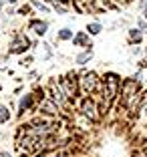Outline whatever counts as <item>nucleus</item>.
Segmentation results:
<instances>
[{
  "mask_svg": "<svg viewBox=\"0 0 147 157\" xmlns=\"http://www.w3.org/2000/svg\"><path fill=\"white\" fill-rule=\"evenodd\" d=\"M83 111H85V115H89V117H91V119H95V117H97V109H95V103H93L91 101V99H85V101H83Z\"/></svg>",
  "mask_w": 147,
  "mask_h": 157,
  "instance_id": "nucleus-1",
  "label": "nucleus"
},
{
  "mask_svg": "<svg viewBox=\"0 0 147 157\" xmlns=\"http://www.w3.org/2000/svg\"><path fill=\"white\" fill-rule=\"evenodd\" d=\"M24 48H28V40L20 36L18 40H16V42L12 44V48H10V51H12V52H20V51H24Z\"/></svg>",
  "mask_w": 147,
  "mask_h": 157,
  "instance_id": "nucleus-2",
  "label": "nucleus"
},
{
  "mask_svg": "<svg viewBox=\"0 0 147 157\" xmlns=\"http://www.w3.org/2000/svg\"><path fill=\"white\" fill-rule=\"evenodd\" d=\"M30 28H34V33H37V34H44V33H46V22L32 20V22H30Z\"/></svg>",
  "mask_w": 147,
  "mask_h": 157,
  "instance_id": "nucleus-3",
  "label": "nucleus"
},
{
  "mask_svg": "<svg viewBox=\"0 0 147 157\" xmlns=\"http://www.w3.org/2000/svg\"><path fill=\"white\" fill-rule=\"evenodd\" d=\"M95 75H85V91H93L95 89V85H97V81H95Z\"/></svg>",
  "mask_w": 147,
  "mask_h": 157,
  "instance_id": "nucleus-4",
  "label": "nucleus"
},
{
  "mask_svg": "<svg viewBox=\"0 0 147 157\" xmlns=\"http://www.w3.org/2000/svg\"><path fill=\"white\" fill-rule=\"evenodd\" d=\"M75 44L85 46V44H87V34H85V33H79L77 36H75Z\"/></svg>",
  "mask_w": 147,
  "mask_h": 157,
  "instance_id": "nucleus-5",
  "label": "nucleus"
},
{
  "mask_svg": "<svg viewBox=\"0 0 147 157\" xmlns=\"http://www.w3.org/2000/svg\"><path fill=\"white\" fill-rule=\"evenodd\" d=\"M89 59H91V51L83 52V55H79V56H77V63H79V65H85V63H87Z\"/></svg>",
  "mask_w": 147,
  "mask_h": 157,
  "instance_id": "nucleus-6",
  "label": "nucleus"
},
{
  "mask_svg": "<svg viewBox=\"0 0 147 157\" xmlns=\"http://www.w3.org/2000/svg\"><path fill=\"white\" fill-rule=\"evenodd\" d=\"M89 30H91V34H99L101 33V24H97V22L89 24Z\"/></svg>",
  "mask_w": 147,
  "mask_h": 157,
  "instance_id": "nucleus-7",
  "label": "nucleus"
},
{
  "mask_svg": "<svg viewBox=\"0 0 147 157\" xmlns=\"http://www.w3.org/2000/svg\"><path fill=\"white\" fill-rule=\"evenodd\" d=\"M129 38H131L133 42H137V40H141V34H139L137 30H131V33H129Z\"/></svg>",
  "mask_w": 147,
  "mask_h": 157,
  "instance_id": "nucleus-8",
  "label": "nucleus"
},
{
  "mask_svg": "<svg viewBox=\"0 0 147 157\" xmlns=\"http://www.w3.org/2000/svg\"><path fill=\"white\" fill-rule=\"evenodd\" d=\"M59 38H60V40H67V38H71V33H69V30H60Z\"/></svg>",
  "mask_w": 147,
  "mask_h": 157,
  "instance_id": "nucleus-9",
  "label": "nucleus"
},
{
  "mask_svg": "<svg viewBox=\"0 0 147 157\" xmlns=\"http://www.w3.org/2000/svg\"><path fill=\"white\" fill-rule=\"evenodd\" d=\"M6 119H8V111L4 107H0V121H6Z\"/></svg>",
  "mask_w": 147,
  "mask_h": 157,
  "instance_id": "nucleus-10",
  "label": "nucleus"
},
{
  "mask_svg": "<svg viewBox=\"0 0 147 157\" xmlns=\"http://www.w3.org/2000/svg\"><path fill=\"white\" fill-rule=\"evenodd\" d=\"M30 105V97H26V99H22V103H20V111H24L26 107Z\"/></svg>",
  "mask_w": 147,
  "mask_h": 157,
  "instance_id": "nucleus-11",
  "label": "nucleus"
},
{
  "mask_svg": "<svg viewBox=\"0 0 147 157\" xmlns=\"http://www.w3.org/2000/svg\"><path fill=\"white\" fill-rule=\"evenodd\" d=\"M34 6H37V8H41L42 12H46V6H44V4H41V2H34Z\"/></svg>",
  "mask_w": 147,
  "mask_h": 157,
  "instance_id": "nucleus-12",
  "label": "nucleus"
},
{
  "mask_svg": "<svg viewBox=\"0 0 147 157\" xmlns=\"http://www.w3.org/2000/svg\"><path fill=\"white\" fill-rule=\"evenodd\" d=\"M2 157H10V155H8V153H2Z\"/></svg>",
  "mask_w": 147,
  "mask_h": 157,
  "instance_id": "nucleus-13",
  "label": "nucleus"
}]
</instances>
